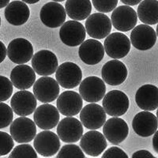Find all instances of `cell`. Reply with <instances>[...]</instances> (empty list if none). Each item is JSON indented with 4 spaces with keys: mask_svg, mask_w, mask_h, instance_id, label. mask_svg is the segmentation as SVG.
<instances>
[{
    "mask_svg": "<svg viewBox=\"0 0 158 158\" xmlns=\"http://www.w3.org/2000/svg\"><path fill=\"white\" fill-rule=\"evenodd\" d=\"M81 94L74 91L67 90L59 96L56 106L59 112L65 116H74L81 111L83 106Z\"/></svg>",
    "mask_w": 158,
    "mask_h": 158,
    "instance_id": "d6986e66",
    "label": "cell"
},
{
    "mask_svg": "<svg viewBox=\"0 0 158 158\" xmlns=\"http://www.w3.org/2000/svg\"><path fill=\"white\" fill-rule=\"evenodd\" d=\"M103 108L110 116L123 115L130 106L129 98L126 94L119 90H111L103 98Z\"/></svg>",
    "mask_w": 158,
    "mask_h": 158,
    "instance_id": "7a4b0ae2",
    "label": "cell"
},
{
    "mask_svg": "<svg viewBox=\"0 0 158 158\" xmlns=\"http://www.w3.org/2000/svg\"><path fill=\"white\" fill-rule=\"evenodd\" d=\"M135 102L144 111H154L158 108V88L146 84L138 89L135 94Z\"/></svg>",
    "mask_w": 158,
    "mask_h": 158,
    "instance_id": "d4e9b609",
    "label": "cell"
},
{
    "mask_svg": "<svg viewBox=\"0 0 158 158\" xmlns=\"http://www.w3.org/2000/svg\"><path fill=\"white\" fill-rule=\"evenodd\" d=\"M104 47L96 39H89L83 42L78 49L81 61L87 65H96L101 61L104 56Z\"/></svg>",
    "mask_w": 158,
    "mask_h": 158,
    "instance_id": "cb8c5ba5",
    "label": "cell"
},
{
    "mask_svg": "<svg viewBox=\"0 0 158 158\" xmlns=\"http://www.w3.org/2000/svg\"><path fill=\"white\" fill-rule=\"evenodd\" d=\"M59 111L54 105L44 103L40 105L34 111L33 119L36 126L42 130H51L59 123Z\"/></svg>",
    "mask_w": 158,
    "mask_h": 158,
    "instance_id": "ffe728a7",
    "label": "cell"
},
{
    "mask_svg": "<svg viewBox=\"0 0 158 158\" xmlns=\"http://www.w3.org/2000/svg\"><path fill=\"white\" fill-rule=\"evenodd\" d=\"M137 14L142 23L156 25L158 23V1L143 0L138 6Z\"/></svg>",
    "mask_w": 158,
    "mask_h": 158,
    "instance_id": "f1b7e54d",
    "label": "cell"
},
{
    "mask_svg": "<svg viewBox=\"0 0 158 158\" xmlns=\"http://www.w3.org/2000/svg\"><path fill=\"white\" fill-rule=\"evenodd\" d=\"M12 108L5 104L2 101L0 103V111H1V124H0V128L7 127L9 125H10L13 122L14 118V114H13Z\"/></svg>",
    "mask_w": 158,
    "mask_h": 158,
    "instance_id": "1f68e13d",
    "label": "cell"
},
{
    "mask_svg": "<svg viewBox=\"0 0 158 158\" xmlns=\"http://www.w3.org/2000/svg\"><path fill=\"white\" fill-rule=\"evenodd\" d=\"M10 80L15 88L27 89L36 82V72L28 65L18 64L11 70Z\"/></svg>",
    "mask_w": 158,
    "mask_h": 158,
    "instance_id": "484cf974",
    "label": "cell"
},
{
    "mask_svg": "<svg viewBox=\"0 0 158 158\" xmlns=\"http://www.w3.org/2000/svg\"><path fill=\"white\" fill-rule=\"evenodd\" d=\"M36 123L27 117H19L10 124V132L15 142L27 143L36 136Z\"/></svg>",
    "mask_w": 158,
    "mask_h": 158,
    "instance_id": "52a82bcc",
    "label": "cell"
},
{
    "mask_svg": "<svg viewBox=\"0 0 158 158\" xmlns=\"http://www.w3.org/2000/svg\"><path fill=\"white\" fill-rule=\"evenodd\" d=\"M0 138H1V147H0V156H3L5 155H7L12 151L15 142H14V138L10 135L9 134L0 131Z\"/></svg>",
    "mask_w": 158,
    "mask_h": 158,
    "instance_id": "d6a6232c",
    "label": "cell"
},
{
    "mask_svg": "<svg viewBox=\"0 0 158 158\" xmlns=\"http://www.w3.org/2000/svg\"><path fill=\"white\" fill-rule=\"evenodd\" d=\"M57 157H85L84 154V151L78 146L74 144H68L66 145L59 150L57 154Z\"/></svg>",
    "mask_w": 158,
    "mask_h": 158,
    "instance_id": "4dcf8cb0",
    "label": "cell"
},
{
    "mask_svg": "<svg viewBox=\"0 0 158 158\" xmlns=\"http://www.w3.org/2000/svg\"><path fill=\"white\" fill-rule=\"evenodd\" d=\"M53 1H55V2H63V1H65V0H53Z\"/></svg>",
    "mask_w": 158,
    "mask_h": 158,
    "instance_id": "7bdbcfd3",
    "label": "cell"
},
{
    "mask_svg": "<svg viewBox=\"0 0 158 158\" xmlns=\"http://www.w3.org/2000/svg\"><path fill=\"white\" fill-rule=\"evenodd\" d=\"M108 157H125L127 158L128 155L122 149L113 146L107 149L102 155V158Z\"/></svg>",
    "mask_w": 158,
    "mask_h": 158,
    "instance_id": "d590c367",
    "label": "cell"
},
{
    "mask_svg": "<svg viewBox=\"0 0 158 158\" xmlns=\"http://www.w3.org/2000/svg\"><path fill=\"white\" fill-rule=\"evenodd\" d=\"M85 27L75 20L65 22L59 29V37L61 41L69 47L81 45L85 41Z\"/></svg>",
    "mask_w": 158,
    "mask_h": 158,
    "instance_id": "5b68a950",
    "label": "cell"
},
{
    "mask_svg": "<svg viewBox=\"0 0 158 158\" xmlns=\"http://www.w3.org/2000/svg\"><path fill=\"white\" fill-rule=\"evenodd\" d=\"M35 149V148H34ZM29 144H22L16 146L11 151L9 155V158L15 157H34L38 156L37 152Z\"/></svg>",
    "mask_w": 158,
    "mask_h": 158,
    "instance_id": "f546056e",
    "label": "cell"
},
{
    "mask_svg": "<svg viewBox=\"0 0 158 158\" xmlns=\"http://www.w3.org/2000/svg\"><path fill=\"white\" fill-rule=\"evenodd\" d=\"M121 2L125 5L128 6H135L140 3L142 0H120Z\"/></svg>",
    "mask_w": 158,
    "mask_h": 158,
    "instance_id": "f35d334b",
    "label": "cell"
},
{
    "mask_svg": "<svg viewBox=\"0 0 158 158\" xmlns=\"http://www.w3.org/2000/svg\"><path fill=\"white\" fill-rule=\"evenodd\" d=\"M132 127L137 135L143 138H147L155 134L157 130V117L149 111L138 112L134 117Z\"/></svg>",
    "mask_w": 158,
    "mask_h": 158,
    "instance_id": "603a6c76",
    "label": "cell"
},
{
    "mask_svg": "<svg viewBox=\"0 0 158 158\" xmlns=\"http://www.w3.org/2000/svg\"><path fill=\"white\" fill-rule=\"evenodd\" d=\"M127 74L125 64L115 59L107 62L101 70V76L104 82L113 86L123 84L127 79Z\"/></svg>",
    "mask_w": 158,
    "mask_h": 158,
    "instance_id": "7402d4cb",
    "label": "cell"
},
{
    "mask_svg": "<svg viewBox=\"0 0 158 158\" xmlns=\"http://www.w3.org/2000/svg\"><path fill=\"white\" fill-rule=\"evenodd\" d=\"M107 138L104 135L92 130L85 134L80 139V146L85 153L91 156H98L107 148Z\"/></svg>",
    "mask_w": 158,
    "mask_h": 158,
    "instance_id": "44dd1931",
    "label": "cell"
},
{
    "mask_svg": "<svg viewBox=\"0 0 158 158\" xmlns=\"http://www.w3.org/2000/svg\"><path fill=\"white\" fill-rule=\"evenodd\" d=\"M59 85L57 80L52 77H41L33 85V94L41 103H51L59 96Z\"/></svg>",
    "mask_w": 158,
    "mask_h": 158,
    "instance_id": "8fae6325",
    "label": "cell"
},
{
    "mask_svg": "<svg viewBox=\"0 0 158 158\" xmlns=\"http://www.w3.org/2000/svg\"><path fill=\"white\" fill-rule=\"evenodd\" d=\"M156 117H157V119H158V109L157 111H156Z\"/></svg>",
    "mask_w": 158,
    "mask_h": 158,
    "instance_id": "f6af8a7d",
    "label": "cell"
},
{
    "mask_svg": "<svg viewBox=\"0 0 158 158\" xmlns=\"http://www.w3.org/2000/svg\"><path fill=\"white\" fill-rule=\"evenodd\" d=\"M59 137L49 130L40 132L34 138L33 146L35 149L42 156H52L60 149Z\"/></svg>",
    "mask_w": 158,
    "mask_h": 158,
    "instance_id": "7c38bea8",
    "label": "cell"
},
{
    "mask_svg": "<svg viewBox=\"0 0 158 158\" xmlns=\"http://www.w3.org/2000/svg\"><path fill=\"white\" fill-rule=\"evenodd\" d=\"M32 67L39 75L49 76L56 73L59 63L53 52L48 50H40L32 57Z\"/></svg>",
    "mask_w": 158,
    "mask_h": 158,
    "instance_id": "5bb4252c",
    "label": "cell"
},
{
    "mask_svg": "<svg viewBox=\"0 0 158 158\" xmlns=\"http://www.w3.org/2000/svg\"><path fill=\"white\" fill-rule=\"evenodd\" d=\"M36 97L31 92L26 89L21 90L13 95L10 106L16 115L19 116H27L34 112L36 109Z\"/></svg>",
    "mask_w": 158,
    "mask_h": 158,
    "instance_id": "ac0fdd59",
    "label": "cell"
},
{
    "mask_svg": "<svg viewBox=\"0 0 158 158\" xmlns=\"http://www.w3.org/2000/svg\"><path fill=\"white\" fill-rule=\"evenodd\" d=\"M67 11L63 6L58 2H50L42 6L40 18L42 23L48 28L60 27L66 21Z\"/></svg>",
    "mask_w": 158,
    "mask_h": 158,
    "instance_id": "ba28073f",
    "label": "cell"
},
{
    "mask_svg": "<svg viewBox=\"0 0 158 158\" xmlns=\"http://www.w3.org/2000/svg\"><path fill=\"white\" fill-rule=\"evenodd\" d=\"M131 40L122 32H113L108 35L104 42L107 55L115 59L124 58L129 53L131 47Z\"/></svg>",
    "mask_w": 158,
    "mask_h": 158,
    "instance_id": "6da1fadb",
    "label": "cell"
},
{
    "mask_svg": "<svg viewBox=\"0 0 158 158\" xmlns=\"http://www.w3.org/2000/svg\"><path fill=\"white\" fill-rule=\"evenodd\" d=\"M132 157H152L154 158L155 156H153L150 152L148 150H145V149H142V150H138L135 152L133 155Z\"/></svg>",
    "mask_w": 158,
    "mask_h": 158,
    "instance_id": "8d00e7d4",
    "label": "cell"
},
{
    "mask_svg": "<svg viewBox=\"0 0 158 158\" xmlns=\"http://www.w3.org/2000/svg\"><path fill=\"white\" fill-rule=\"evenodd\" d=\"M1 83V101H7L13 94V82L4 76H0Z\"/></svg>",
    "mask_w": 158,
    "mask_h": 158,
    "instance_id": "e575fe53",
    "label": "cell"
},
{
    "mask_svg": "<svg viewBox=\"0 0 158 158\" xmlns=\"http://www.w3.org/2000/svg\"><path fill=\"white\" fill-rule=\"evenodd\" d=\"M4 15L10 24L20 26L27 22L30 16V10L23 1H13L6 6Z\"/></svg>",
    "mask_w": 158,
    "mask_h": 158,
    "instance_id": "4316f807",
    "label": "cell"
},
{
    "mask_svg": "<svg viewBox=\"0 0 158 158\" xmlns=\"http://www.w3.org/2000/svg\"><path fill=\"white\" fill-rule=\"evenodd\" d=\"M22 1H23V2H25V3H28V4H34V3H36V2H38L39 1H40V0H22Z\"/></svg>",
    "mask_w": 158,
    "mask_h": 158,
    "instance_id": "b9f144b4",
    "label": "cell"
},
{
    "mask_svg": "<svg viewBox=\"0 0 158 158\" xmlns=\"http://www.w3.org/2000/svg\"><path fill=\"white\" fill-rule=\"evenodd\" d=\"M103 133L110 143L118 145L127 138L129 127L123 118L112 116L104 124Z\"/></svg>",
    "mask_w": 158,
    "mask_h": 158,
    "instance_id": "2e32d148",
    "label": "cell"
},
{
    "mask_svg": "<svg viewBox=\"0 0 158 158\" xmlns=\"http://www.w3.org/2000/svg\"><path fill=\"white\" fill-rule=\"evenodd\" d=\"M0 44H1V48H2V59H1V63H2L5 59L7 51H6V48L5 47V45H4V44L2 41L0 42Z\"/></svg>",
    "mask_w": 158,
    "mask_h": 158,
    "instance_id": "ab89813d",
    "label": "cell"
},
{
    "mask_svg": "<svg viewBox=\"0 0 158 158\" xmlns=\"http://www.w3.org/2000/svg\"><path fill=\"white\" fill-rule=\"evenodd\" d=\"M156 32L146 24L137 25L131 32V41L135 48L146 51L152 48L156 41Z\"/></svg>",
    "mask_w": 158,
    "mask_h": 158,
    "instance_id": "e0dca14e",
    "label": "cell"
},
{
    "mask_svg": "<svg viewBox=\"0 0 158 158\" xmlns=\"http://www.w3.org/2000/svg\"><path fill=\"white\" fill-rule=\"evenodd\" d=\"M112 25L120 32H128L133 29L138 22V14L128 5L118 6L111 13Z\"/></svg>",
    "mask_w": 158,
    "mask_h": 158,
    "instance_id": "30bf717a",
    "label": "cell"
},
{
    "mask_svg": "<svg viewBox=\"0 0 158 158\" xmlns=\"http://www.w3.org/2000/svg\"><path fill=\"white\" fill-rule=\"evenodd\" d=\"M118 0H92V3L97 11L109 13L116 8Z\"/></svg>",
    "mask_w": 158,
    "mask_h": 158,
    "instance_id": "836d02e7",
    "label": "cell"
},
{
    "mask_svg": "<svg viewBox=\"0 0 158 158\" xmlns=\"http://www.w3.org/2000/svg\"><path fill=\"white\" fill-rule=\"evenodd\" d=\"M7 56L16 64L28 63L33 57L32 44L25 38H16L8 44Z\"/></svg>",
    "mask_w": 158,
    "mask_h": 158,
    "instance_id": "9a60e30c",
    "label": "cell"
},
{
    "mask_svg": "<svg viewBox=\"0 0 158 158\" xmlns=\"http://www.w3.org/2000/svg\"><path fill=\"white\" fill-rule=\"evenodd\" d=\"M82 125V123L76 118L73 116H67L58 124L57 135L63 142H77L83 136L84 128Z\"/></svg>",
    "mask_w": 158,
    "mask_h": 158,
    "instance_id": "9c48e42d",
    "label": "cell"
},
{
    "mask_svg": "<svg viewBox=\"0 0 158 158\" xmlns=\"http://www.w3.org/2000/svg\"><path fill=\"white\" fill-rule=\"evenodd\" d=\"M85 29L89 36L97 40L106 38L111 31V20L104 13H95L89 15L85 21Z\"/></svg>",
    "mask_w": 158,
    "mask_h": 158,
    "instance_id": "277c9868",
    "label": "cell"
},
{
    "mask_svg": "<svg viewBox=\"0 0 158 158\" xmlns=\"http://www.w3.org/2000/svg\"><path fill=\"white\" fill-rule=\"evenodd\" d=\"M65 9L70 19L82 21L90 15L92 4L90 0H67Z\"/></svg>",
    "mask_w": 158,
    "mask_h": 158,
    "instance_id": "83f0119b",
    "label": "cell"
},
{
    "mask_svg": "<svg viewBox=\"0 0 158 158\" xmlns=\"http://www.w3.org/2000/svg\"><path fill=\"white\" fill-rule=\"evenodd\" d=\"M153 148L156 153H158V131H156L153 138Z\"/></svg>",
    "mask_w": 158,
    "mask_h": 158,
    "instance_id": "74e56055",
    "label": "cell"
},
{
    "mask_svg": "<svg viewBox=\"0 0 158 158\" xmlns=\"http://www.w3.org/2000/svg\"><path fill=\"white\" fill-rule=\"evenodd\" d=\"M59 84L64 89H74L81 82L82 71L76 63L66 62L62 63L56 72Z\"/></svg>",
    "mask_w": 158,
    "mask_h": 158,
    "instance_id": "8992f818",
    "label": "cell"
},
{
    "mask_svg": "<svg viewBox=\"0 0 158 158\" xmlns=\"http://www.w3.org/2000/svg\"><path fill=\"white\" fill-rule=\"evenodd\" d=\"M156 35H157V36H158V23H157V25H156Z\"/></svg>",
    "mask_w": 158,
    "mask_h": 158,
    "instance_id": "ee69618b",
    "label": "cell"
},
{
    "mask_svg": "<svg viewBox=\"0 0 158 158\" xmlns=\"http://www.w3.org/2000/svg\"><path fill=\"white\" fill-rule=\"evenodd\" d=\"M106 111L103 107L95 103L87 104L80 111V119L87 129H100L106 122Z\"/></svg>",
    "mask_w": 158,
    "mask_h": 158,
    "instance_id": "4fadbf2b",
    "label": "cell"
},
{
    "mask_svg": "<svg viewBox=\"0 0 158 158\" xmlns=\"http://www.w3.org/2000/svg\"><path fill=\"white\" fill-rule=\"evenodd\" d=\"M9 3H10V0H2V1H1V6H0V8L6 7V6Z\"/></svg>",
    "mask_w": 158,
    "mask_h": 158,
    "instance_id": "60d3db41",
    "label": "cell"
},
{
    "mask_svg": "<svg viewBox=\"0 0 158 158\" xmlns=\"http://www.w3.org/2000/svg\"><path fill=\"white\" fill-rule=\"evenodd\" d=\"M106 86L104 80L96 76L85 78L79 85V94L85 101L97 103L101 101L105 96Z\"/></svg>",
    "mask_w": 158,
    "mask_h": 158,
    "instance_id": "3957f363",
    "label": "cell"
}]
</instances>
